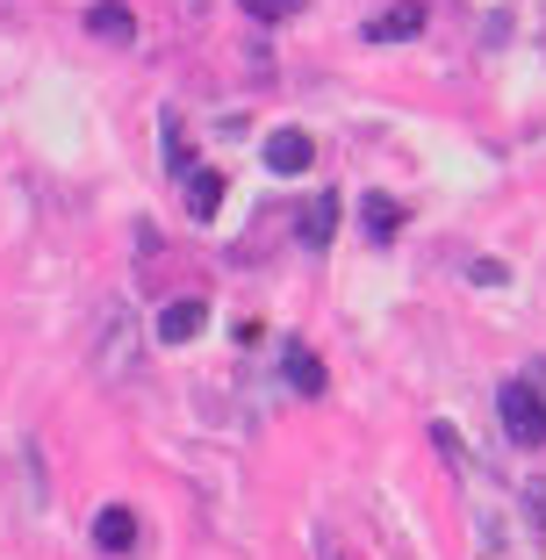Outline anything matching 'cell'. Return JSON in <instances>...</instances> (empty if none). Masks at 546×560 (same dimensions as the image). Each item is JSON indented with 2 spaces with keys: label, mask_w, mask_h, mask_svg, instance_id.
Wrapping results in <instances>:
<instances>
[{
  "label": "cell",
  "mask_w": 546,
  "mask_h": 560,
  "mask_svg": "<svg viewBox=\"0 0 546 560\" xmlns=\"http://www.w3.org/2000/svg\"><path fill=\"white\" fill-rule=\"evenodd\" d=\"M237 8H245L252 22H295L302 8H310V0H237Z\"/></svg>",
  "instance_id": "12"
},
{
  "label": "cell",
  "mask_w": 546,
  "mask_h": 560,
  "mask_svg": "<svg viewBox=\"0 0 546 560\" xmlns=\"http://www.w3.org/2000/svg\"><path fill=\"white\" fill-rule=\"evenodd\" d=\"M425 8L417 0H396V8H381L374 22H367V44H410V36H425Z\"/></svg>",
  "instance_id": "4"
},
{
  "label": "cell",
  "mask_w": 546,
  "mask_h": 560,
  "mask_svg": "<svg viewBox=\"0 0 546 560\" xmlns=\"http://www.w3.org/2000/svg\"><path fill=\"white\" fill-rule=\"evenodd\" d=\"M467 280H475V288H497V280H511V273H503L497 259H475V266H467Z\"/></svg>",
  "instance_id": "14"
},
{
  "label": "cell",
  "mask_w": 546,
  "mask_h": 560,
  "mask_svg": "<svg viewBox=\"0 0 546 560\" xmlns=\"http://www.w3.org/2000/svg\"><path fill=\"white\" fill-rule=\"evenodd\" d=\"M525 511H532V525L546 532V481H525Z\"/></svg>",
  "instance_id": "15"
},
{
  "label": "cell",
  "mask_w": 546,
  "mask_h": 560,
  "mask_svg": "<svg viewBox=\"0 0 546 560\" xmlns=\"http://www.w3.org/2000/svg\"><path fill=\"white\" fill-rule=\"evenodd\" d=\"M108 338H116V346L101 352V360H108V381H130V360H137V352L123 346V310H108Z\"/></svg>",
  "instance_id": "11"
},
{
  "label": "cell",
  "mask_w": 546,
  "mask_h": 560,
  "mask_svg": "<svg viewBox=\"0 0 546 560\" xmlns=\"http://www.w3.org/2000/svg\"><path fill=\"white\" fill-rule=\"evenodd\" d=\"M94 546H101V553H130V546H137V511H123V503L94 511Z\"/></svg>",
  "instance_id": "6"
},
{
  "label": "cell",
  "mask_w": 546,
  "mask_h": 560,
  "mask_svg": "<svg viewBox=\"0 0 546 560\" xmlns=\"http://www.w3.org/2000/svg\"><path fill=\"white\" fill-rule=\"evenodd\" d=\"M166 165L181 173V180L195 173V151H187V137H181V122H173V116H166Z\"/></svg>",
  "instance_id": "13"
},
{
  "label": "cell",
  "mask_w": 546,
  "mask_h": 560,
  "mask_svg": "<svg viewBox=\"0 0 546 560\" xmlns=\"http://www.w3.org/2000/svg\"><path fill=\"white\" fill-rule=\"evenodd\" d=\"M223 195H231V180H223V173H187V215H195V223H209L216 209H223Z\"/></svg>",
  "instance_id": "9"
},
{
  "label": "cell",
  "mask_w": 546,
  "mask_h": 560,
  "mask_svg": "<svg viewBox=\"0 0 546 560\" xmlns=\"http://www.w3.org/2000/svg\"><path fill=\"white\" fill-rule=\"evenodd\" d=\"M281 366H288V388H295V396H324V366H316V352L302 346V338L281 346Z\"/></svg>",
  "instance_id": "7"
},
{
  "label": "cell",
  "mask_w": 546,
  "mask_h": 560,
  "mask_svg": "<svg viewBox=\"0 0 546 560\" xmlns=\"http://www.w3.org/2000/svg\"><path fill=\"white\" fill-rule=\"evenodd\" d=\"M86 30L108 36V44H137V15L123 0H94V8H86Z\"/></svg>",
  "instance_id": "8"
},
{
  "label": "cell",
  "mask_w": 546,
  "mask_h": 560,
  "mask_svg": "<svg viewBox=\"0 0 546 560\" xmlns=\"http://www.w3.org/2000/svg\"><path fill=\"white\" fill-rule=\"evenodd\" d=\"M332 560H338V553H332Z\"/></svg>",
  "instance_id": "16"
},
{
  "label": "cell",
  "mask_w": 546,
  "mask_h": 560,
  "mask_svg": "<svg viewBox=\"0 0 546 560\" xmlns=\"http://www.w3.org/2000/svg\"><path fill=\"white\" fill-rule=\"evenodd\" d=\"M295 237H302L310 252H332V237H338V195H310V201H302Z\"/></svg>",
  "instance_id": "5"
},
{
  "label": "cell",
  "mask_w": 546,
  "mask_h": 560,
  "mask_svg": "<svg viewBox=\"0 0 546 560\" xmlns=\"http://www.w3.org/2000/svg\"><path fill=\"white\" fill-rule=\"evenodd\" d=\"M497 417H503V431H511L518 445H546V396L532 388V381H503Z\"/></svg>",
  "instance_id": "1"
},
{
  "label": "cell",
  "mask_w": 546,
  "mask_h": 560,
  "mask_svg": "<svg viewBox=\"0 0 546 560\" xmlns=\"http://www.w3.org/2000/svg\"><path fill=\"white\" fill-rule=\"evenodd\" d=\"M360 223H367V245H388V237L403 231V201L367 195V201H360Z\"/></svg>",
  "instance_id": "10"
},
{
  "label": "cell",
  "mask_w": 546,
  "mask_h": 560,
  "mask_svg": "<svg viewBox=\"0 0 546 560\" xmlns=\"http://www.w3.org/2000/svg\"><path fill=\"white\" fill-rule=\"evenodd\" d=\"M310 165H316V137L310 130H274L266 137V173L295 180V173H310Z\"/></svg>",
  "instance_id": "3"
},
{
  "label": "cell",
  "mask_w": 546,
  "mask_h": 560,
  "mask_svg": "<svg viewBox=\"0 0 546 560\" xmlns=\"http://www.w3.org/2000/svg\"><path fill=\"white\" fill-rule=\"evenodd\" d=\"M159 346H195L201 330H209V302H195V295H181V302H166V310H159Z\"/></svg>",
  "instance_id": "2"
}]
</instances>
